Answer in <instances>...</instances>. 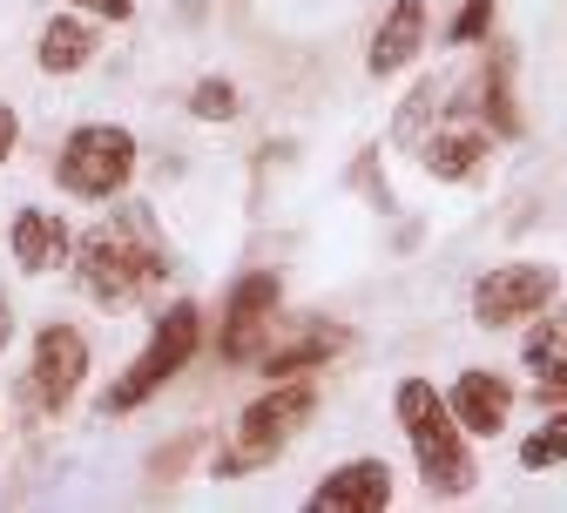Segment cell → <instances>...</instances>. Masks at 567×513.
<instances>
[{"label": "cell", "mask_w": 567, "mask_h": 513, "mask_svg": "<svg viewBox=\"0 0 567 513\" xmlns=\"http://www.w3.org/2000/svg\"><path fill=\"white\" fill-rule=\"evenodd\" d=\"M14 331H21V318H14V298H8V290H0V351L14 345Z\"/></svg>", "instance_id": "cell-22"}, {"label": "cell", "mask_w": 567, "mask_h": 513, "mask_svg": "<svg viewBox=\"0 0 567 513\" xmlns=\"http://www.w3.org/2000/svg\"><path fill=\"white\" fill-rule=\"evenodd\" d=\"M196 351H203V305L176 298L169 311H156V325H150V338H142V351L102 386L95 412H102V419H128L135 406H150L163 386H176L189 365H196Z\"/></svg>", "instance_id": "cell-3"}, {"label": "cell", "mask_w": 567, "mask_h": 513, "mask_svg": "<svg viewBox=\"0 0 567 513\" xmlns=\"http://www.w3.org/2000/svg\"><path fill=\"white\" fill-rule=\"evenodd\" d=\"M277 305H284V277H277V270L237 277L230 298H224V318H217V358H224V365H257L264 345H270Z\"/></svg>", "instance_id": "cell-8"}, {"label": "cell", "mask_w": 567, "mask_h": 513, "mask_svg": "<svg viewBox=\"0 0 567 513\" xmlns=\"http://www.w3.org/2000/svg\"><path fill=\"white\" fill-rule=\"evenodd\" d=\"M311 412H318V386L311 379H270V392L237 412V432H230V447L209 460V473H217V480H244V473L270 466L311 425Z\"/></svg>", "instance_id": "cell-4"}, {"label": "cell", "mask_w": 567, "mask_h": 513, "mask_svg": "<svg viewBox=\"0 0 567 513\" xmlns=\"http://www.w3.org/2000/svg\"><path fill=\"white\" fill-rule=\"evenodd\" d=\"M392 466L379 460V453H359V460H344V466H331L311 493H305V506L311 513H385L392 506Z\"/></svg>", "instance_id": "cell-9"}, {"label": "cell", "mask_w": 567, "mask_h": 513, "mask_svg": "<svg viewBox=\"0 0 567 513\" xmlns=\"http://www.w3.org/2000/svg\"><path fill=\"white\" fill-rule=\"evenodd\" d=\"M446 406H453V419L466 425V439H501L507 432V419H514V379H501V372H460L453 379V392H446Z\"/></svg>", "instance_id": "cell-12"}, {"label": "cell", "mask_w": 567, "mask_h": 513, "mask_svg": "<svg viewBox=\"0 0 567 513\" xmlns=\"http://www.w3.org/2000/svg\"><path fill=\"white\" fill-rule=\"evenodd\" d=\"M75 14H89V21H109V28H122V21H135V0H68Z\"/></svg>", "instance_id": "cell-20"}, {"label": "cell", "mask_w": 567, "mask_h": 513, "mask_svg": "<svg viewBox=\"0 0 567 513\" xmlns=\"http://www.w3.org/2000/svg\"><path fill=\"white\" fill-rule=\"evenodd\" d=\"M560 298V270L554 264H493L473 284V325L480 331H514L534 311H547Z\"/></svg>", "instance_id": "cell-7"}, {"label": "cell", "mask_w": 567, "mask_h": 513, "mask_svg": "<svg viewBox=\"0 0 567 513\" xmlns=\"http://www.w3.org/2000/svg\"><path fill=\"white\" fill-rule=\"evenodd\" d=\"M493 14H501V0H460V14H453L446 41H453V48H480V41H493Z\"/></svg>", "instance_id": "cell-19"}, {"label": "cell", "mask_w": 567, "mask_h": 513, "mask_svg": "<svg viewBox=\"0 0 567 513\" xmlns=\"http://www.w3.org/2000/svg\"><path fill=\"white\" fill-rule=\"evenodd\" d=\"M89 372H95L89 331H82V325H68V318H48V325H34V338H28V372H21V399L34 406V419H61L68 406L82 399Z\"/></svg>", "instance_id": "cell-6"}, {"label": "cell", "mask_w": 567, "mask_h": 513, "mask_svg": "<svg viewBox=\"0 0 567 513\" xmlns=\"http://www.w3.org/2000/svg\"><path fill=\"white\" fill-rule=\"evenodd\" d=\"M8 250H14L21 277H54V270L75 264V230H68L54 209L28 203V209H14V224H8Z\"/></svg>", "instance_id": "cell-10"}, {"label": "cell", "mask_w": 567, "mask_h": 513, "mask_svg": "<svg viewBox=\"0 0 567 513\" xmlns=\"http://www.w3.org/2000/svg\"><path fill=\"white\" fill-rule=\"evenodd\" d=\"M344 345H351V331H344V325H324V318H318V325H305V331H298L291 345H264L257 372H264V379H305V372H318L324 358H338Z\"/></svg>", "instance_id": "cell-16"}, {"label": "cell", "mask_w": 567, "mask_h": 513, "mask_svg": "<svg viewBox=\"0 0 567 513\" xmlns=\"http://www.w3.org/2000/svg\"><path fill=\"white\" fill-rule=\"evenodd\" d=\"M14 150H21V115H14L8 102H0V170L14 163Z\"/></svg>", "instance_id": "cell-21"}, {"label": "cell", "mask_w": 567, "mask_h": 513, "mask_svg": "<svg viewBox=\"0 0 567 513\" xmlns=\"http://www.w3.org/2000/svg\"><path fill=\"white\" fill-rule=\"evenodd\" d=\"M169 237H163V224H156V209L150 203H109L89 230H75V284L89 290L95 305H109V311H122V305H135V298H150V290L169 277Z\"/></svg>", "instance_id": "cell-1"}, {"label": "cell", "mask_w": 567, "mask_h": 513, "mask_svg": "<svg viewBox=\"0 0 567 513\" xmlns=\"http://www.w3.org/2000/svg\"><path fill=\"white\" fill-rule=\"evenodd\" d=\"M425 54V0H392L372 28V48H365V68L385 82V75H405V68Z\"/></svg>", "instance_id": "cell-14"}, {"label": "cell", "mask_w": 567, "mask_h": 513, "mask_svg": "<svg viewBox=\"0 0 567 513\" xmlns=\"http://www.w3.org/2000/svg\"><path fill=\"white\" fill-rule=\"evenodd\" d=\"M392 412H399V432H405V447H412V466H419L425 493H433V500H466L480 486V466H473L466 425L453 419L446 392L433 379H399Z\"/></svg>", "instance_id": "cell-2"}, {"label": "cell", "mask_w": 567, "mask_h": 513, "mask_svg": "<svg viewBox=\"0 0 567 513\" xmlns=\"http://www.w3.org/2000/svg\"><path fill=\"white\" fill-rule=\"evenodd\" d=\"M473 109H480V122L501 135V142H514L520 129H527V115H520V95H514V41H493L486 48V68L473 75Z\"/></svg>", "instance_id": "cell-15"}, {"label": "cell", "mask_w": 567, "mask_h": 513, "mask_svg": "<svg viewBox=\"0 0 567 513\" xmlns=\"http://www.w3.org/2000/svg\"><path fill=\"white\" fill-rule=\"evenodd\" d=\"M189 115H196V122H237V115H244L237 82H230V75H203V82L189 89Z\"/></svg>", "instance_id": "cell-18"}, {"label": "cell", "mask_w": 567, "mask_h": 513, "mask_svg": "<svg viewBox=\"0 0 567 513\" xmlns=\"http://www.w3.org/2000/svg\"><path fill=\"white\" fill-rule=\"evenodd\" d=\"M520 466H527V473H554V466H567V406L547 412V419L520 439Z\"/></svg>", "instance_id": "cell-17"}, {"label": "cell", "mask_w": 567, "mask_h": 513, "mask_svg": "<svg viewBox=\"0 0 567 513\" xmlns=\"http://www.w3.org/2000/svg\"><path fill=\"white\" fill-rule=\"evenodd\" d=\"M520 365H527V386L540 406H567V305H547L527 318Z\"/></svg>", "instance_id": "cell-11"}, {"label": "cell", "mask_w": 567, "mask_h": 513, "mask_svg": "<svg viewBox=\"0 0 567 513\" xmlns=\"http://www.w3.org/2000/svg\"><path fill=\"white\" fill-rule=\"evenodd\" d=\"M135 163H142V150L122 122H75L54 150V189L75 203H115V196H128Z\"/></svg>", "instance_id": "cell-5"}, {"label": "cell", "mask_w": 567, "mask_h": 513, "mask_svg": "<svg viewBox=\"0 0 567 513\" xmlns=\"http://www.w3.org/2000/svg\"><path fill=\"white\" fill-rule=\"evenodd\" d=\"M102 54V21H89V14H75V8H68V14H48L41 21V34H34V68H41V75H82V68Z\"/></svg>", "instance_id": "cell-13"}]
</instances>
